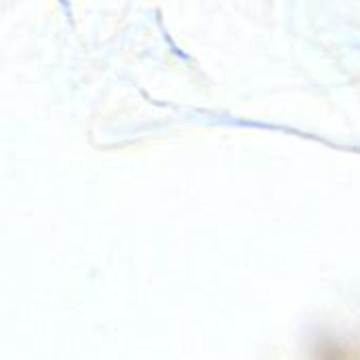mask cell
Listing matches in <instances>:
<instances>
[{"label":"cell","instance_id":"cell-1","mask_svg":"<svg viewBox=\"0 0 360 360\" xmlns=\"http://www.w3.org/2000/svg\"><path fill=\"white\" fill-rule=\"evenodd\" d=\"M314 360H360V346L352 344L350 340H323L316 344Z\"/></svg>","mask_w":360,"mask_h":360}]
</instances>
